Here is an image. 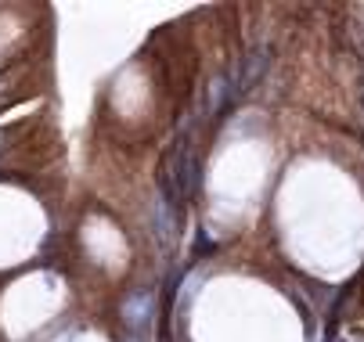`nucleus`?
<instances>
[{"label": "nucleus", "instance_id": "f257e3e1", "mask_svg": "<svg viewBox=\"0 0 364 342\" xmlns=\"http://www.w3.org/2000/svg\"><path fill=\"white\" fill-rule=\"evenodd\" d=\"M148 62H151L155 83L166 94V101L181 109L188 101V94L195 90V76H198V55L191 40H184L173 29H163L148 47Z\"/></svg>", "mask_w": 364, "mask_h": 342}]
</instances>
